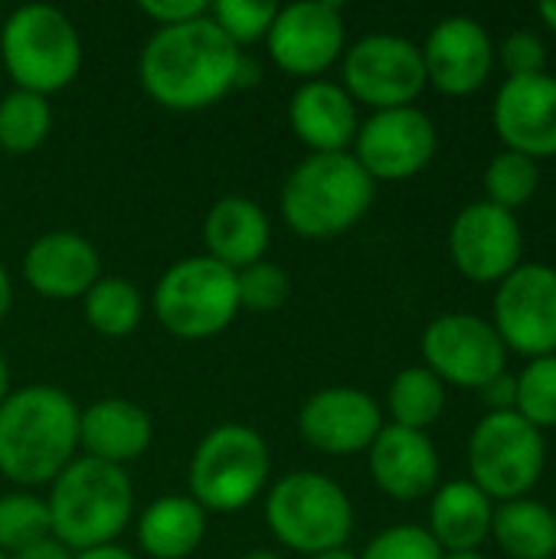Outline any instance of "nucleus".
Instances as JSON below:
<instances>
[{
  "label": "nucleus",
  "mask_w": 556,
  "mask_h": 559,
  "mask_svg": "<svg viewBox=\"0 0 556 559\" xmlns=\"http://www.w3.org/2000/svg\"><path fill=\"white\" fill-rule=\"evenodd\" d=\"M242 69L239 46L226 39L210 13L190 23L157 26L138 59L144 92L170 111L216 105L242 82Z\"/></svg>",
  "instance_id": "obj_1"
},
{
  "label": "nucleus",
  "mask_w": 556,
  "mask_h": 559,
  "mask_svg": "<svg viewBox=\"0 0 556 559\" xmlns=\"http://www.w3.org/2000/svg\"><path fill=\"white\" fill-rule=\"evenodd\" d=\"M79 406L59 386H23L0 403V472L13 485H46L75 459Z\"/></svg>",
  "instance_id": "obj_2"
},
{
  "label": "nucleus",
  "mask_w": 556,
  "mask_h": 559,
  "mask_svg": "<svg viewBox=\"0 0 556 559\" xmlns=\"http://www.w3.org/2000/svg\"><path fill=\"white\" fill-rule=\"evenodd\" d=\"M52 540L69 554L115 544L131 524L134 485L125 468L98 459H72L52 481L46 498Z\"/></svg>",
  "instance_id": "obj_3"
},
{
  "label": "nucleus",
  "mask_w": 556,
  "mask_h": 559,
  "mask_svg": "<svg viewBox=\"0 0 556 559\" xmlns=\"http://www.w3.org/2000/svg\"><path fill=\"white\" fill-rule=\"evenodd\" d=\"M374 180L354 154H311L282 183L279 210L301 239H334L347 233L374 203Z\"/></svg>",
  "instance_id": "obj_4"
},
{
  "label": "nucleus",
  "mask_w": 556,
  "mask_h": 559,
  "mask_svg": "<svg viewBox=\"0 0 556 559\" xmlns=\"http://www.w3.org/2000/svg\"><path fill=\"white\" fill-rule=\"evenodd\" d=\"M0 59L16 88L46 98L79 75L82 39L62 10L49 3H26L0 26Z\"/></svg>",
  "instance_id": "obj_5"
},
{
  "label": "nucleus",
  "mask_w": 556,
  "mask_h": 559,
  "mask_svg": "<svg viewBox=\"0 0 556 559\" xmlns=\"http://www.w3.org/2000/svg\"><path fill=\"white\" fill-rule=\"evenodd\" d=\"M265 521L282 547L315 557L347 544L354 531V508L334 478L292 472L272 485L265 498Z\"/></svg>",
  "instance_id": "obj_6"
},
{
  "label": "nucleus",
  "mask_w": 556,
  "mask_h": 559,
  "mask_svg": "<svg viewBox=\"0 0 556 559\" xmlns=\"http://www.w3.org/2000/svg\"><path fill=\"white\" fill-rule=\"evenodd\" d=\"M272 455L265 439L249 426L210 429L190 459V498L213 514L249 508L269 481Z\"/></svg>",
  "instance_id": "obj_7"
},
{
  "label": "nucleus",
  "mask_w": 556,
  "mask_h": 559,
  "mask_svg": "<svg viewBox=\"0 0 556 559\" xmlns=\"http://www.w3.org/2000/svg\"><path fill=\"white\" fill-rule=\"evenodd\" d=\"M154 314L180 341H206L226 331L239 314L236 272L210 255L174 262L154 288Z\"/></svg>",
  "instance_id": "obj_8"
},
{
  "label": "nucleus",
  "mask_w": 556,
  "mask_h": 559,
  "mask_svg": "<svg viewBox=\"0 0 556 559\" xmlns=\"http://www.w3.org/2000/svg\"><path fill=\"white\" fill-rule=\"evenodd\" d=\"M547 445L544 432L518 413H488L469 439L472 481L492 501L524 498L544 475Z\"/></svg>",
  "instance_id": "obj_9"
},
{
  "label": "nucleus",
  "mask_w": 556,
  "mask_h": 559,
  "mask_svg": "<svg viewBox=\"0 0 556 559\" xmlns=\"http://www.w3.org/2000/svg\"><path fill=\"white\" fill-rule=\"evenodd\" d=\"M426 88L423 52L413 39L370 33L344 52V92L374 111L406 108Z\"/></svg>",
  "instance_id": "obj_10"
},
{
  "label": "nucleus",
  "mask_w": 556,
  "mask_h": 559,
  "mask_svg": "<svg viewBox=\"0 0 556 559\" xmlns=\"http://www.w3.org/2000/svg\"><path fill=\"white\" fill-rule=\"evenodd\" d=\"M423 360L426 370H433L442 383L485 390L495 377L505 373L508 347L492 321L469 311H449L426 328Z\"/></svg>",
  "instance_id": "obj_11"
},
{
  "label": "nucleus",
  "mask_w": 556,
  "mask_h": 559,
  "mask_svg": "<svg viewBox=\"0 0 556 559\" xmlns=\"http://www.w3.org/2000/svg\"><path fill=\"white\" fill-rule=\"evenodd\" d=\"M495 331L508 350L524 357L556 354V269L521 262L495 295Z\"/></svg>",
  "instance_id": "obj_12"
},
{
  "label": "nucleus",
  "mask_w": 556,
  "mask_h": 559,
  "mask_svg": "<svg viewBox=\"0 0 556 559\" xmlns=\"http://www.w3.org/2000/svg\"><path fill=\"white\" fill-rule=\"evenodd\" d=\"M272 62L298 79H315L344 52V13L338 0H298L279 7L265 36Z\"/></svg>",
  "instance_id": "obj_13"
},
{
  "label": "nucleus",
  "mask_w": 556,
  "mask_h": 559,
  "mask_svg": "<svg viewBox=\"0 0 556 559\" xmlns=\"http://www.w3.org/2000/svg\"><path fill=\"white\" fill-rule=\"evenodd\" d=\"M436 124L416 105L374 111L354 138V157L370 180H410L436 157Z\"/></svg>",
  "instance_id": "obj_14"
},
{
  "label": "nucleus",
  "mask_w": 556,
  "mask_h": 559,
  "mask_svg": "<svg viewBox=\"0 0 556 559\" xmlns=\"http://www.w3.org/2000/svg\"><path fill=\"white\" fill-rule=\"evenodd\" d=\"M524 252V233L514 213L478 200L469 203L449 229V255L456 269L478 285L505 282Z\"/></svg>",
  "instance_id": "obj_15"
},
{
  "label": "nucleus",
  "mask_w": 556,
  "mask_h": 559,
  "mask_svg": "<svg viewBox=\"0 0 556 559\" xmlns=\"http://www.w3.org/2000/svg\"><path fill=\"white\" fill-rule=\"evenodd\" d=\"M383 429L377 400L357 386H324L311 393L298 413L301 439L321 455H357L374 445Z\"/></svg>",
  "instance_id": "obj_16"
},
{
  "label": "nucleus",
  "mask_w": 556,
  "mask_h": 559,
  "mask_svg": "<svg viewBox=\"0 0 556 559\" xmlns=\"http://www.w3.org/2000/svg\"><path fill=\"white\" fill-rule=\"evenodd\" d=\"M419 52L426 66V85H436L442 95L478 92L495 66V43L488 29L465 13L442 16L429 29Z\"/></svg>",
  "instance_id": "obj_17"
},
{
  "label": "nucleus",
  "mask_w": 556,
  "mask_h": 559,
  "mask_svg": "<svg viewBox=\"0 0 556 559\" xmlns=\"http://www.w3.org/2000/svg\"><path fill=\"white\" fill-rule=\"evenodd\" d=\"M495 131L508 151L531 160L556 157V75L505 79L495 95Z\"/></svg>",
  "instance_id": "obj_18"
},
{
  "label": "nucleus",
  "mask_w": 556,
  "mask_h": 559,
  "mask_svg": "<svg viewBox=\"0 0 556 559\" xmlns=\"http://www.w3.org/2000/svg\"><path fill=\"white\" fill-rule=\"evenodd\" d=\"M102 262L95 246L69 229L39 236L23 255V278L29 288L52 301L85 298V292L102 278Z\"/></svg>",
  "instance_id": "obj_19"
},
{
  "label": "nucleus",
  "mask_w": 556,
  "mask_h": 559,
  "mask_svg": "<svg viewBox=\"0 0 556 559\" xmlns=\"http://www.w3.org/2000/svg\"><path fill=\"white\" fill-rule=\"evenodd\" d=\"M367 452L374 485L393 501H419L439 481V452L426 432L390 423Z\"/></svg>",
  "instance_id": "obj_20"
},
{
  "label": "nucleus",
  "mask_w": 556,
  "mask_h": 559,
  "mask_svg": "<svg viewBox=\"0 0 556 559\" xmlns=\"http://www.w3.org/2000/svg\"><path fill=\"white\" fill-rule=\"evenodd\" d=\"M292 131L311 154H341L357 138V105L344 85L328 79L301 82L288 102Z\"/></svg>",
  "instance_id": "obj_21"
},
{
  "label": "nucleus",
  "mask_w": 556,
  "mask_h": 559,
  "mask_svg": "<svg viewBox=\"0 0 556 559\" xmlns=\"http://www.w3.org/2000/svg\"><path fill=\"white\" fill-rule=\"evenodd\" d=\"M154 439L151 416L131 400H98L79 413V445L85 459H98L108 465L134 462L147 452Z\"/></svg>",
  "instance_id": "obj_22"
},
{
  "label": "nucleus",
  "mask_w": 556,
  "mask_h": 559,
  "mask_svg": "<svg viewBox=\"0 0 556 559\" xmlns=\"http://www.w3.org/2000/svg\"><path fill=\"white\" fill-rule=\"evenodd\" d=\"M269 242H272L269 216L249 197H223L210 206L203 219L206 255L233 272L262 262Z\"/></svg>",
  "instance_id": "obj_23"
},
{
  "label": "nucleus",
  "mask_w": 556,
  "mask_h": 559,
  "mask_svg": "<svg viewBox=\"0 0 556 559\" xmlns=\"http://www.w3.org/2000/svg\"><path fill=\"white\" fill-rule=\"evenodd\" d=\"M495 504L475 481H449L429 504V534L442 554L478 550L492 537Z\"/></svg>",
  "instance_id": "obj_24"
},
{
  "label": "nucleus",
  "mask_w": 556,
  "mask_h": 559,
  "mask_svg": "<svg viewBox=\"0 0 556 559\" xmlns=\"http://www.w3.org/2000/svg\"><path fill=\"white\" fill-rule=\"evenodd\" d=\"M206 537V511L187 495H167L138 518V544L154 559H187Z\"/></svg>",
  "instance_id": "obj_25"
},
{
  "label": "nucleus",
  "mask_w": 556,
  "mask_h": 559,
  "mask_svg": "<svg viewBox=\"0 0 556 559\" xmlns=\"http://www.w3.org/2000/svg\"><path fill=\"white\" fill-rule=\"evenodd\" d=\"M492 537L511 559L556 557V518L551 508L518 498L495 508Z\"/></svg>",
  "instance_id": "obj_26"
},
{
  "label": "nucleus",
  "mask_w": 556,
  "mask_h": 559,
  "mask_svg": "<svg viewBox=\"0 0 556 559\" xmlns=\"http://www.w3.org/2000/svg\"><path fill=\"white\" fill-rule=\"evenodd\" d=\"M387 406L393 426L426 432L446 409V383L426 367H406L393 377Z\"/></svg>",
  "instance_id": "obj_27"
},
{
  "label": "nucleus",
  "mask_w": 556,
  "mask_h": 559,
  "mask_svg": "<svg viewBox=\"0 0 556 559\" xmlns=\"http://www.w3.org/2000/svg\"><path fill=\"white\" fill-rule=\"evenodd\" d=\"M85 308V321L92 324V331L105 334V337H125L141 324L144 314V301L138 295V288L128 278L118 275H102L82 298Z\"/></svg>",
  "instance_id": "obj_28"
},
{
  "label": "nucleus",
  "mask_w": 556,
  "mask_h": 559,
  "mask_svg": "<svg viewBox=\"0 0 556 559\" xmlns=\"http://www.w3.org/2000/svg\"><path fill=\"white\" fill-rule=\"evenodd\" d=\"M52 128V108L43 95L13 88L0 98V151L29 154Z\"/></svg>",
  "instance_id": "obj_29"
},
{
  "label": "nucleus",
  "mask_w": 556,
  "mask_h": 559,
  "mask_svg": "<svg viewBox=\"0 0 556 559\" xmlns=\"http://www.w3.org/2000/svg\"><path fill=\"white\" fill-rule=\"evenodd\" d=\"M541 187V167L537 160L518 154V151H501L492 157L485 167V200L514 213L518 206L531 203Z\"/></svg>",
  "instance_id": "obj_30"
},
{
  "label": "nucleus",
  "mask_w": 556,
  "mask_h": 559,
  "mask_svg": "<svg viewBox=\"0 0 556 559\" xmlns=\"http://www.w3.org/2000/svg\"><path fill=\"white\" fill-rule=\"evenodd\" d=\"M52 537L49 527V508L43 498L13 491L0 498V550L7 557Z\"/></svg>",
  "instance_id": "obj_31"
},
{
  "label": "nucleus",
  "mask_w": 556,
  "mask_h": 559,
  "mask_svg": "<svg viewBox=\"0 0 556 559\" xmlns=\"http://www.w3.org/2000/svg\"><path fill=\"white\" fill-rule=\"evenodd\" d=\"M514 380H518L514 413L541 432L556 429V354L528 360V367Z\"/></svg>",
  "instance_id": "obj_32"
},
{
  "label": "nucleus",
  "mask_w": 556,
  "mask_h": 559,
  "mask_svg": "<svg viewBox=\"0 0 556 559\" xmlns=\"http://www.w3.org/2000/svg\"><path fill=\"white\" fill-rule=\"evenodd\" d=\"M279 7L272 0H216L210 3L213 23L226 33L233 46H249L256 39H265L272 29Z\"/></svg>",
  "instance_id": "obj_33"
},
{
  "label": "nucleus",
  "mask_w": 556,
  "mask_h": 559,
  "mask_svg": "<svg viewBox=\"0 0 556 559\" xmlns=\"http://www.w3.org/2000/svg\"><path fill=\"white\" fill-rule=\"evenodd\" d=\"M236 292H239V308L249 311H279L288 295H292V278L282 265L275 262H256L236 272Z\"/></svg>",
  "instance_id": "obj_34"
},
{
  "label": "nucleus",
  "mask_w": 556,
  "mask_h": 559,
  "mask_svg": "<svg viewBox=\"0 0 556 559\" xmlns=\"http://www.w3.org/2000/svg\"><path fill=\"white\" fill-rule=\"evenodd\" d=\"M357 559H442V547L426 527L400 524L377 534Z\"/></svg>",
  "instance_id": "obj_35"
},
{
  "label": "nucleus",
  "mask_w": 556,
  "mask_h": 559,
  "mask_svg": "<svg viewBox=\"0 0 556 559\" xmlns=\"http://www.w3.org/2000/svg\"><path fill=\"white\" fill-rule=\"evenodd\" d=\"M495 56L501 59V66L508 69V79H521V75H537L547 66V46L541 36L518 29L511 36H505L501 49H495Z\"/></svg>",
  "instance_id": "obj_36"
},
{
  "label": "nucleus",
  "mask_w": 556,
  "mask_h": 559,
  "mask_svg": "<svg viewBox=\"0 0 556 559\" xmlns=\"http://www.w3.org/2000/svg\"><path fill=\"white\" fill-rule=\"evenodd\" d=\"M141 13L151 16L157 26H177V23L206 16L210 3H203V0H141Z\"/></svg>",
  "instance_id": "obj_37"
},
{
  "label": "nucleus",
  "mask_w": 556,
  "mask_h": 559,
  "mask_svg": "<svg viewBox=\"0 0 556 559\" xmlns=\"http://www.w3.org/2000/svg\"><path fill=\"white\" fill-rule=\"evenodd\" d=\"M482 393V403L488 406V413H514L518 406V380L505 370L501 377H495Z\"/></svg>",
  "instance_id": "obj_38"
},
{
  "label": "nucleus",
  "mask_w": 556,
  "mask_h": 559,
  "mask_svg": "<svg viewBox=\"0 0 556 559\" xmlns=\"http://www.w3.org/2000/svg\"><path fill=\"white\" fill-rule=\"evenodd\" d=\"M7 559H72V554L59 540L46 537V540H39V544H33V547H26V550H20V554Z\"/></svg>",
  "instance_id": "obj_39"
},
{
  "label": "nucleus",
  "mask_w": 556,
  "mask_h": 559,
  "mask_svg": "<svg viewBox=\"0 0 556 559\" xmlns=\"http://www.w3.org/2000/svg\"><path fill=\"white\" fill-rule=\"evenodd\" d=\"M72 559H138L131 550L118 547V544H105V547H95V550H82Z\"/></svg>",
  "instance_id": "obj_40"
},
{
  "label": "nucleus",
  "mask_w": 556,
  "mask_h": 559,
  "mask_svg": "<svg viewBox=\"0 0 556 559\" xmlns=\"http://www.w3.org/2000/svg\"><path fill=\"white\" fill-rule=\"evenodd\" d=\"M10 305H13V285H10V275L0 262V321L10 314Z\"/></svg>",
  "instance_id": "obj_41"
},
{
  "label": "nucleus",
  "mask_w": 556,
  "mask_h": 559,
  "mask_svg": "<svg viewBox=\"0 0 556 559\" xmlns=\"http://www.w3.org/2000/svg\"><path fill=\"white\" fill-rule=\"evenodd\" d=\"M537 13H541V20L551 26L556 33V0H544V3H537Z\"/></svg>",
  "instance_id": "obj_42"
},
{
  "label": "nucleus",
  "mask_w": 556,
  "mask_h": 559,
  "mask_svg": "<svg viewBox=\"0 0 556 559\" xmlns=\"http://www.w3.org/2000/svg\"><path fill=\"white\" fill-rule=\"evenodd\" d=\"M308 559H357L347 547H338V550H324V554H315V557Z\"/></svg>",
  "instance_id": "obj_43"
},
{
  "label": "nucleus",
  "mask_w": 556,
  "mask_h": 559,
  "mask_svg": "<svg viewBox=\"0 0 556 559\" xmlns=\"http://www.w3.org/2000/svg\"><path fill=\"white\" fill-rule=\"evenodd\" d=\"M239 559H285L282 554H275V550H265V547H259V550H249L246 557Z\"/></svg>",
  "instance_id": "obj_44"
},
{
  "label": "nucleus",
  "mask_w": 556,
  "mask_h": 559,
  "mask_svg": "<svg viewBox=\"0 0 556 559\" xmlns=\"http://www.w3.org/2000/svg\"><path fill=\"white\" fill-rule=\"evenodd\" d=\"M10 380H7V364H3V357H0V403L7 400V393H10V386H7Z\"/></svg>",
  "instance_id": "obj_45"
},
{
  "label": "nucleus",
  "mask_w": 556,
  "mask_h": 559,
  "mask_svg": "<svg viewBox=\"0 0 556 559\" xmlns=\"http://www.w3.org/2000/svg\"><path fill=\"white\" fill-rule=\"evenodd\" d=\"M442 559H488L478 550H462V554H442Z\"/></svg>",
  "instance_id": "obj_46"
},
{
  "label": "nucleus",
  "mask_w": 556,
  "mask_h": 559,
  "mask_svg": "<svg viewBox=\"0 0 556 559\" xmlns=\"http://www.w3.org/2000/svg\"><path fill=\"white\" fill-rule=\"evenodd\" d=\"M551 511H554V518H556V501H554V508H551Z\"/></svg>",
  "instance_id": "obj_47"
},
{
  "label": "nucleus",
  "mask_w": 556,
  "mask_h": 559,
  "mask_svg": "<svg viewBox=\"0 0 556 559\" xmlns=\"http://www.w3.org/2000/svg\"><path fill=\"white\" fill-rule=\"evenodd\" d=\"M0 559H7V554H3V550H0Z\"/></svg>",
  "instance_id": "obj_48"
},
{
  "label": "nucleus",
  "mask_w": 556,
  "mask_h": 559,
  "mask_svg": "<svg viewBox=\"0 0 556 559\" xmlns=\"http://www.w3.org/2000/svg\"><path fill=\"white\" fill-rule=\"evenodd\" d=\"M551 559H556V557H551Z\"/></svg>",
  "instance_id": "obj_49"
}]
</instances>
